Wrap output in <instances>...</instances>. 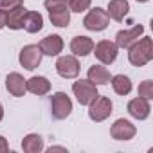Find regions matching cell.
<instances>
[{
	"label": "cell",
	"instance_id": "obj_1",
	"mask_svg": "<svg viewBox=\"0 0 153 153\" xmlns=\"http://www.w3.org/2000/svg\"><path fill=\"white\" fill-rule=\"evenodd\" d=\"M128 49H130L128 59L133 67H144L146 63H149L153 59V40L149 36H144L140 40H137Z\"/></svg>",
	"mask_w": 153,
	"mask_h": 153
},
{
	"label": "cell",
	"instance_id": "obj_2",
	"mask_svg": "<svg viewBox=\"0 0 153 153\" xmlns=\"http://www.w3.org/2000/svg\"><path fill=\"white\" fill-rule=\"evenodd\" d=\"M72 92H74L76 99L79 101V105H83V106H88V105L99 96V92H97V85H94L90 79H79V81H74V85H72Z\"/></svg>",
	"mask_w": 153,
	"mask_h": 153
},
{
	"label": "cell",
	"instance_id": "obj_3",
	"mask_svg": "<svg viewBox=\"0 0 153 153\" xmlns=\"http://www.w3.org/2000/svg\"><path fill=\"white\" fill-rule=\"evenodd\" d=\"M72 112V101L65 92H56L51 97V114L54 119H67Z\"/></svg>",
	"mask_w": 153,
	"mask_h": 153
},
{
	"label": "cell",
	"instance_id": "obj_4",
	"mask_svg": "<svg viewBox=\"0 0 153 153\" xmlns=\"http://www.w3.org/2000/svg\"><path fill=\"white\" fill-rule=\"evenodd\" d=\"M90 110H88V117L92 119V121H96V123H101V121H105V119H108L110 115H112V101L108 99V97H105V96H97L90 105Z\"/></svg>",
	"mask_w": 153,
	"mask_h": 153
},
{
	"label": "cell",
	"instance_id": "obj_5",
	"mask_svg": "<svg viewBox=\"0 0 153 153\" xmlns=\"http://www.w3.org/2000/svg\"><path fill=\"white\" fill-rule=\"evenodd\" d=\"M108 24H110V16H108V13L105 11V9H101V7H94V9H90L88 13H87V16H85V20H83V25L88 29V31H105L106 27H108Z\"/></svg>",
	"mask_w": 153,
	"mask_h": 153
},
{
	"label": "cell",
	"instance_id": "obj_6",
	"mask_svg": "<svg viewBox=\"0 0 153 153\" xmlns=\"http://www.w3.org/2000/svg\"><path fill=\"white\" fill-rule=\"evenodd\" d=\"M56 70L61 78L74 79L79 74V61L76 59V56H61L56 61Z\"/></svg>",
	"mask_w": 153,
	"mask_h": 153
},
{
	"label": "cell",
	"instance_id": "obj_7",
	"mask_svg": "<svg viewBox=\"0 0 153 153\" xmlns=\"http://www.w3.org/2000/svg\"><path fill=\"white\" fill-rule=\"evenodd\" d=\"M92 52L96 54V58L103 65H110L117 58V45L114 42H110V40H101V42H97L94 45V51Z\"/></svg>",
	"mask_w": 153,
	"mask_h": 153
},
{
	"label": "cell",
	"instance_id": "obj_8",
	"mask_svg": "<svg viewBox=\"0 0 153 153\" xmlns=\"http://www.w3.org/2000/svg\"><path fill=\"white\" fill-rule=\"evenodd\" d=\"M42 51H40V47L38 45H25L22 51H20V56H18V59H20V65L24 67V68H27V70H34L40 63H42Z\"/></svg>",
	"mask_w": 153,
	"mask_h": 153
},
{
	"label": "cell",
	"instance_id": "obj_9",
	"mask_svg": "<svg viewBox=\"0 0 153 153\" xmlns=\"http://www.w3.org/2000/svg\"><path fill=\"white\" fill-rule=\"evenodd\" d=\"M135 133H137V128L128 119H117L110 128V135L115 140H130L135 137Z\"/></svg>",
	"mask_w": 153,
	"mask_h": 153
},
{
	"label": "cell",
	"instance_id": "obj_10",
	"mask_svg": "<svg viewBox=\"0 0 153 153\" xmlns=\"http://www.w3.org/2000/svg\"><path fill=\"white\" fill-rule=\"evenodd\" d=\"M142 33H144V25H135L128 31H119L115 34L114 43L117 45V49H128L131 43H135L139 40V36H142Z\"/></svg>",
	"mask_w": 153,
	"mask_h": 153
},
{
	"label": "cell",
	"instance_id": "obj_11",
	"mask_svg": "<svg viewBox=\"0 0 153 153\" xmlns=\"http://www.w3.org/2000/svg\"><path fill=\"white\" fill-rule=\"evenodd\" d=\"M149 112H151V106H149V101L144 99V97H135L128 103V114L139 121H144L149 117Z\"/></svg>",
	"mask_w": 153,
	"mask_h": 153
},
{
	"label": "cell",
	"instance_id": "obj_12",
	"mask_svg": "<svg viewBox=\"0 0 153 153\" xmlns=\"http://www.w3.org/2000/svg\"><path fill=\"white\" fill-rule=\"evenodd\" d=\"M38 47H40L42 54H45V56H58L63 51V40L58 34H49L38 43Z\"/></svg>",
	"mask_w": 153,
	"mask_h": 153
},
{
	"label": "cell",
	"instance_id": "obj_13",
	"mask_svg": "<svg viewBox=\"0 0 153 153\" xmlns=\"http://www.w3.org/2000/svg\"><path fill=\"white\" fill-rule=\"evenodd\" d=\"M25 81H27V79H24V76H22V74H18V72H11L7 78H6V88H7V92H9L11 96H15V97H22V96L25 94V90H27Z\"/></svg>",
	"mask_w": 153,
	"mask_h": 153
},
{
	"label": "cell",
	"instance_id": "obj_14",
	"mask_svg": "<svg viewBox=\"0 0 153 153\" xmlns=\"http://www.w3.org/2000/svg\"><path fill=\"white\" fill-rule=\"evenodd\" d=\"M70 51L74 56H88L94 51V42L88 36H74L70 42Z\"/></svg>",
	"mask_w": 153,
	"mask_h": 153
},
{
	"label": "cell",
	"instance_id": "obj_15",
	"mask_svg": "<svg viewBox=\"0 0 153 153\" xmlns=\"http://www.w3.org/2000/svg\"><path fill=\"white\" fill-rule=\"evenodd\" d=\"M128 11H130V4L126 2V0H110V2H108L106 13L115 22H123L124 16L128 15Z\"/></svg>",
	"mask_w": 153,
	"mask_h": 153
},
{
	"label": "cell",
	"instance_id": "obj_16",
	"mask_svg": "<svg viewBox=\"0 0 153 153\" xmlns=\"http://www.w3.org/2000/svg\"><path fill=\"white\" fill-rule=\"evenodd\" d=\"M25 87L29 92H33L36 96H45L51 90V81L47 78H43V76H33L31 79L25 81Z\"/></svg>",
	"mask_w": 153,
	"mask_h": 153
},
{
	"label": "cell",
	"instance_id": "obj_17",
	"mask_svg": "<svg viewBox=\"0 0 153 153\" xmlns=\"http://www.w3.org/2000/svg\"><path fill=\"white\" fill-rule=\"evenodd\" d=\"M47 11H49V18L52 22V25H56V27H68V24H70V9L67 6L52 7V9H47Z\"/></svg>",
	"mask_w": 153,
	"mask_h": 153
},
{
	"label": "cell",
	"instance_id": "obj_18",
	"mask_svg": "<svg viewBox=\"0 0 153 153\" xmlns=\"http://www.w3.org/2000/svg\"><path fill=\"white\" fill-rule=\"evenodd\" d=\"M88 79L94 85H108L110 79H112V76H110V72H108L106 67H103V65H92L88 68Z\"/></svg>",
	"mask_w": 153,
	"mask_h": 153
},
{
	"label": "cell",
	"instance_id": "obj_19",
	"mask_svg": "<svg viewBox=\"0 0 153 153\" xmlns=\"http://www.w3.org/2000/svg\"><path fill=\"white\" fill-rule=\"evenodd\" d=\"M25 13H27V9H24V6L7 11V24H6V25H7L9 29H13V31L24 29V18H25Z\"/></svg>",
	"mask_w": 153,
	"mask_h": 153
},
{
	"label": "cell",
	"instance_id": "obj_20",
	"mask_svg": "<svg viewBox=\"0 0 153 153\" xmlns=\"http://www.w3.org/2000/svg\"><path fill=\"white\" fill-rule=\"evenodd\" d=\"M43 27V16L38 11H27L24 18V29L27 33H38Z\"/></svg>",
	"mask_w": 153,
	"mask_h": 153
},
{
	"label": "cell",
	"instance_id": "obj_21",
	"mask_svg": "<svg viewBox=\"0 0 153 153\" xmlns=\"http://www.w3.org/2000/svg\"><path fill=\"white\" fill-rule=\"evenodd\" d=\"M22 149L25 153H40L43 149V139L38 133H29L22 140Z\"/></svg>",
	"mask_w": 153,
	"mask_h": 153
},
{
	"label": "cell",
	"instance_id": "obj_22",
	"mask_svg": "<svg viewBox=\"0 0 153 153\" xmlns=\"http://www.w3.org/2000/svg\"><path fill=\"white\" fill-rule=\"evenodd\" d=\"M110 81H112V87H114L115 94H119V96H128V94L131 92V81H130L128 76L117 74V76H114Z\"/></svg>",
	"mask_w": 153,
	"mask_h": 153
},
{
	"label": "cell",
	"instance_id": "obj_23",
	"mask_svg": "<svg viewBox=\"0 0 153 153\" xmlns=\"http://www.w3.org/2000/svg\"><path fill=\"white\" fill-rule=\"evenodd\" d=\"M90 4H92V0H70L68 7L74 13H83V11H87L90 7Z\"/></svg>",
	"mask_w": 153,
	"mask_h": 153
},
{
	"label": "cell",
	"instance_id": "obj_24",
	"mask_svg": "<svg viewBox=\"0 0 153 153\" xmlns=\"http://www.w3.org/2000/svg\"><path fill=\"white\" fill-rule=\"evenodd\" d=\"M139 96L144 97V99H148V101L153 99V81H149V79L142 81L139 85Z\"/></svg>",
	"mask_w": 153,
	"mask_h": 153
},
{
	"label": "cell",
	"instance_id": "obj_25",
	"mask_svg": "<svg viewBox=\"0 0 153 153\" xmlns=\"http://www.w3.org/2000/svg\"><path fill=\"white\" fill-rule=\"evenodd\" d=\"M24 6V0H0V7L4 11H11V9H16Z\"/></svg>",
	"mask_w": 153,
	"mask_h": 153
},
{
	"label": "cell",
	"instance_id": "obj_26",
	"mask_svg": "<svg viewBox=\"0 0 153 153\" xmlns=\"http://www.w3.org/2000/svg\"><path fill=\"white\" fill-rule=\"evenodd\" d=\"M68 2L70 0H45V7L47 9H52V7H63V6H67L68 7Z\"/></svg>",
	"mask_w": 153,
	"mask_h": 153
},
{
	"label": "cell",
	"instance_id": "obj_27",
	"mask_svg": "<svg viewBox=\"0 0 153 153\" xmlns=\"http://www.w3.org/2000/svg\"><path fill=\"white\" fill-rule=\"evenodd\" d=\"M6 24H7V11L0 9V29H4Z\"/></svg>",
	"mask_w": 153,
	"mask_h": 153
},
{
	"label": "cell",
	"instance_id": "obj_28",
	"mask_svg": "<svg viewBox=\"0 0 153 153\" xmlns=\"http://www.w3.org/2000/svg\"><path fill=\"white\" fill-rule=\"evenodd\" d=\"M9 149V144H7V140L2 137V135H0V153H6Z\"/></svg>",
	"mask_w": 153,
	"mask_h": 153
},
{
	"label": "cell",
	"instance_id": "obj_29",
	"mask_svg": "<svg viewBox=\"0 0 153 153\" xmlns=\"http://www.w3.org/2000/svg\"><path fill=\"white\" fill-rule=\"evenodd\" d=\"M49 151L52 153V151H67V149H65L63 146H51V148H49Z\"/></svg>",
	"mask_w": 153,
	"mask_h": 153
},
{
	"label": "cell",
	"instance_id": "obj_30",
	"mask_svg": "<svg viewBox=\"0 0 153 153\" xmlns=\"http://www.w3.org/2000/svg\"><path fill=\"white\" fill-rule=\"evenodd\" d=\"M2 119H4V106L0 105V121H2Z\"/></svg>",
	"mask_w": 153,
	"mask_h": 153
},
{
	"label": "cell",
	"instance_id": "obj_31",
	"mask_svg": "<svg viewBox=\"0 0 153 153\" xmlns=\"http://www.w3.org/2000/svg\"><path fill=\"white\" fill-rule=\"evenodd\" d=\"M137 2H148V0H137Z\"/></svg>",
	"mask_w": 153,
	"mask_h": 153
}]
</instances>
